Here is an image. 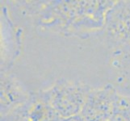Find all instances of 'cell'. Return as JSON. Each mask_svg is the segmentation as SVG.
Wrapping results in <instances>:
<instances>
[{"mask_svg": "<svg viewBox=\"0 0 130 121\" xmlns=\"http://www.w3.org/2000/svg\"><path fill=\"white\" fill-rule=\"evenodd\" d=\"M91 90L81 82L59 80L53 87L41 92L39 95L62 119H66L81 113Z\"/></svg>", "mask_w": 130, "mask_h": 121, "instance_id": "6da1fadb", "label": "cell"}, {"mask_svg": "<svg viewBox=\"0 0 130 121\" xmlns=\"http://www.w3.org/2000/svg\"><path fill=\"white\" fill-rule=\"evenodd\" d=\"M116 95L111 85L91 90L80 114L87 121H108L112 114Z\"/></svg>", "mask_w": 130, "mask_h": 121, "instance_id": "7a4b0ae2", "label": "cell"}, {"mask_svg": "<svg viewBox=\"0 0 130 121\" xmlns=\"http://www.w3.org/2000/svg\"><path fill=\"white\" fill-rule=\"evenodd\" d=\"M28 96L20 83L11 77L1 76V112L3 115L28 102Z\"/></svg>", "mask_w": 130, "mask_h": 121, "instance_id": "3957f363", "label": "cell"}, {"mask_svg": "<svg viewBox=\"0 0 130 121\" xmlns=\"http://www.w3.org/2000/svg\"><path fill=\"white\" fill-rule=\"evenodd\" d=\"M62 121H87V120L83 117L81 114H78L66 119H62Z\"/></svg>", "mask_w": 130, "mask_h": 121, "instance_id": "277c9868", "label": "cell"}]
</instances>
